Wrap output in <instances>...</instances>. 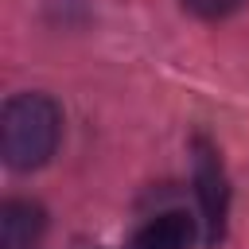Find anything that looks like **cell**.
I'll use <instances>...</instances> for the list:
<instances>
[{
    "mask_svg": "<svg viewBox=\"0 0 249 249\" xmlns=\"http://www.w3.org/2000/svg\"><path fill=\"white\" fill-rule=\"evenodd\" d=\"M191 245H195V218H187L183 210L156 214L132 237V249H191Z\"/></svg>",
    "mask_w": 249,
    "mask_h": 249,
    "instance_id": "cell-4",
    "label": "cell"
},
{
    "mask_svg": "<svg viewBox=\"0 0 249 249\" xmlns=\"http://www.w3.org/2000/svg\"><path fill=\"white\" fill-rule=\"evenodd\" d=\"M245 0H183V8L198 19H222V16H233Z\"/></svg>",
    "mask_w": 249,
    "mask_h": 249,
    "instance_id": "cell-5",
    "label": "cell"
},
{
    "mask_svg": "<svg viewBox=\"0 0 249 249\" xmlns=\"http://www.w3.org/2000/svg\"><path fill=\"white\" fill-rule=\"evenodd\" d=\"M195 187H198V202H202V218H206V237L218 241L222 237V226H226L230 191H226L222 160H218V152L202 136L195 140Z\"/></svg>",
    "mask_w": 249,
    "mask_h": 249,
    "instance_id": "cell-2",
    "label": "cell"
},
{
    "mask_svg": "<svg viewBox=\"0 0 249 249\" xmlns=\"http://www.w3.org/2000/svg\"><path fill=\"white\" fill-rule=\"evenodd\" d=\"M62 132V113L47 93H16L4 101L0 113V148L4 163L16 171H35L43 167Z\"/></svg>",
    "mask_w": 249,
    "mask_h": 249,
    "instance_id": "cell-1",
    "label": "cell"
},
{
    "mask_svg": "<svg viewBox=\"0 0 249 249\" xmlns=\"http://www.w3.org/2000/svg\"><path fill=\"white\" fill-rule=\"evenodd\" d=\"M47 230V214L39 202L12 198L0 206V249H35Z\"/></svg>",
    "mask_w": 249,
    "mask_h": 249,
    "instance_id": "cell-3",
    "label": "cell"
}]
</instances>
